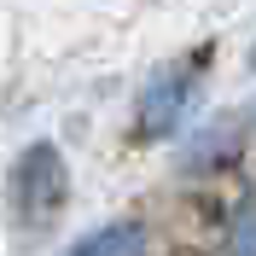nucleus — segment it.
Segmentation results:
<instances>
[{"instance_id": "obj_1", "label": "nucleus", "mask_w": 256, "mask_h": 256, "mask_svg": "<svg viewBox=\"0 0 256 256\" xmlns=\"http://www.w3.org/2000/svg\"><path fill=\"white\" fill-rule=\"evenodd\" d=\"M64 198V169H58V152L52 146H35L24 169H18V210H24V222H47L52 210Z\"/></svg>"}, {"instance_id": "obj_2", "label": "nucleus", "mask_w": 256, "mask_h": 256, "mask_svg": "<svg viewBox=\"0 0 256 256\" xmlns=\"http://www.w3.org/2000/svg\"><path fill=\"white\" fill-rule=\"evenodd\" d=\"M186 99H192V70H163V76L140 94V128L152 140L169 134V128L180 122V111H186Z\"/></svg>"}, {"instance_id": "obj_3", "label": "nucleus", "mask_w": 256, "mask_h": 256, "mask_svg": "<svg viewBox=\"0 0 256 256\" xmlns=\"http://www.w3.org/2000/svg\"><path fill=\"white\" fill-rule=\"evenodd\" d=\"M70 256H146V227L140 222H111L99 233H88Z\"/></svg>"}, {"instance_id": "obj_4", "label": "nucleus", "mask_w": 256, "mask_h": 256, "mask_svg": "<svg viewBox=\"0 0 256 256\" xmlns=\"http://www.w3.org/2000/svg\"><path fill=\"white\" fill-rule=\"evenodd\" d=\"M239 256H256V216H244L239 227Z\"/></svg>"}]
</instances>
